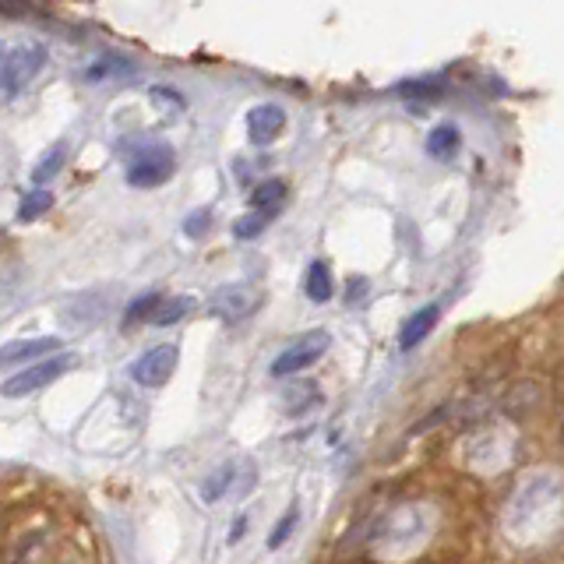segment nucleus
Masks as SVG:
<instances>
[{
	"instance_id": "ddd939ff",
	"label": "nucleus",
	"mask_w": 564,
	"mask_h": 564,
	"mask_svg": "<svg viewBox=\"0 0 564 564\" xmlns=\"http://www.w3.org/2000/svg\"><path fill=\"white\" fill-rule=\"evenodd\" d=\"M304 290H307V297H311L314 304H328V300H332V275H328L325 261H314V265L307 268Z\"/></svg>"
},
{
	"instance_id": "aec40b11",
	"label": "nucleus",
	"mask_w": 564,
	"mask_h": 564,
	"mask_svg": "<svg viewBox=\"0 0 564 564\" xmlns=\"http://www.w3.org/2000/svg\"><path fill=\"white\" fill-rule=\"evenodd\" d=\"M159 300H163L159 293H145V297H138L131 307H127L124 321H127V325H134V321H141V318H152V311L159 307Z\"/></svg>"
},
{
	"instance_id": "423d86ee",
	"label": "nucleus",
	"mask_w": 564,
	"mask_h": 564,
	"mask_svg": "<svg viewBox=\"0 0 564 564\" xmlns=\"http://www.w3.org/2000/svg\"><path fill=\"white\" fill-rule=\"evenodd\" d=\"M261 297L254 286H244V282H233V286H223V290L212 293V300H208V311L216 314V318L223 321H244L251 318L254 311H258Z\"/></svg>"
},
{
	"instance_id": "9b49d317",
	"label": "nucleus",
	"mask_w": 564,
	"mask_h": 564,
	"mask_svg": "<svg viewBox=\"0 0 564 564\" xmlns=\"http://www.w3.org/2000/svg\"><path fill=\"white\" fill-rule=\"evenodd\" d=\"M134 75V64L131 60H120V57H99L92 67H85V82L99 85V82H113V78H131Z\"/></svg>"
},
{
	"instance_id": "412c9836",
	"label": "nucleus",
	"mask_w": 564,
	"mask_h": 564,
	"mask_svg": "<svg viewBox=\"0 0 564 564\" xmlns=\"http://www.w3.org/2000/svg\"><path fill=\"white\" fill-rule=\"evenodd\" d=\"M208 226H212V212L208 208H201V212H191V216L184 219V233L191 240H201L208 233Z\"/></svg>"
},
{
	"instance_id": "b1692460",
	"label": "nucleus",
	"mask_w": 564,
	"mask_h": 564,
	"mask_svg": "<svg viewBox=\"0 0 564 564\" xmlns=\"http://www.w3.org/2000/svg\"><path fill=\"white\" fill-rule=\"evenodd\" d=\"M244 529H247V519L240 515V519L233 522V529H230V543H240V540H244Z\"/></svg>"
},
{
	"instance_id": "f8f14e48",
	"label": "nucleus",
	"mask_w": 564,
	"mask_h": 564,
	"mask_svg": "<svg viewBox=\"0 0 564 564\" xmlns=\"http://www.w3.org/2000/svg\"><path fill=\"white\" fill-rule=\"evenodd\" d=\"M282 201H286V184H282L279 177L261 180V184L251 191L254 212H272V216H279V205H282Z\"/></svg>"
},
{
	"instance_id": "f3484780",
	"label": "nucleus",
	"mask_w": 564,
	"mask_h": 564,
	"mask_svg": "<svg viewBox=\"0 0 564 564\" xmlns=\"http://www.w3.org/2000/svg\"><path fill=\"white\" fill-rule=\"evenodd\" d=\"M268 219H275L272 212H251V216H240L237 223H233V233H237L240 240H254L265 233Z\"/></svg>"
},
{
	"instance_id": "20e7f679",
	"label": "nucleus",
	"mask_w": 564,
	"mask_h": 564,
	"mask_svg": "<svg viewBox=\"0 0 564 564\" xmlns=\"http://www.w3.org/2000/svg\"><path fill=\"white\" fill-rule=\"evenodd\" d=\"M328 346H332V335H328L325 328L300 335L297 342H290V346L272 360V374L275 378H286V374H297V371H304V367H314L328 353Z\"/></svg>"
},
{
	"instance_id": "393cba45",
	"label": "nucleus",
	"mask_w": 564,
	"mask_h": 564,
	"mask_svg": "<svg viewBox=\"0 0 564 564\" xmlns=\"http://www.w3.org/2000/svg\"><path fill=\"white\" fill-rule=\"evenodd\" d=\"M4 53H8V46H4V43H0V64H4Z\"/></svg>"
},
{
	"instance_id": "6e6552de",
	"label": "nucleus",
	"mask_w": 564,
	"mask_h": 564,
	"mask_svg": "<svg viewBox=\"0 0 564 564\" xmlns=\"http://www.w3.org/2000/svg\"><path fill=\"white\" fill-rule=\"evenodd\" d=\"M57 346H60V339H50V335L11 342V346L0 349V367H15V364H25V360H36V357H43V353H53Z\"/></svg>"
},
{
	"instance_id": "f257e3e1",
	"label": "nucleus",
	"mask_w": 564,
	"mask_h": 564,
	"mask_svg": "<svg viewBox=\"0 0 564 564\" xmlns=\"http://www.w3.org/2000/svg\"><path fill=\"white\" fill-rule=\"evenodd\" d=\"M124 152L131 187H159L177 170V152L166 141H138V145H124Z\"/></svg>"
},
{
	"instance_id": "dca6fc26",
	"label": "nucleus",
	"mask_w": 564,
	"mask_h": 564,
	"mask_svg": "<svg viewBox=\"0 0 564 564\" xmlns=\"http://www.w3.org/2000/svg\"><path fill=\"white\" fill-rule=\"evenodd\" d=\"M194 307V300L191 297H173V300H159V307L152 311V325H159V328H166V325H173V321H180L184 318L187 311Z\"/></svg>"
},
{
	"instance_id": "4be33fe9",
	"label": "nucleus",
	"mask_w": 564,
	"mask_h": 564,
	"mask_svg": "<svg viewBox=\"0 0 564 564\" xmlns=\"http://www.w3.org/2000/svg\"><path fill=\"white\" fill-rule=\"evenodd\" d=\"M297 519H300V515H297V508H293V512L286 515V519H282L279 526L272 529V536H268V547H272V550H279L282 543L290 540V536H293V529H297Z\"/></svg>"
},
{
	"instance_id": "4468645a",
	"label": "nucleus",
	"mask_w": 564,
	"mask_h": 564,
	"mask_svg": "<svg viewBox=\"0 0 564 564\" xmlns=\"http://www.w3.org/2000/svg\"><path fill=\"white\" fill-rule=\"evenodd\" d=\"M64 163H67V145H53V149L36 163V170H32V184H39V187L50 184V180L64 170Z\"/></svg>"
},
{
	"instance_id": "a211bd4d",
	"label": "nucleus",
	"mask_w": 564,
	"mask_h": 564,
	"mask_svg": "<svg viewBox=\"0 0 564 564\" xmlns=\"http://www.w3.org/2000/svg\"><path fill=\"white\" fill-rule=\"evenodd\" d=\"M233 483V466H219L216 473L208 476L205 483H201V498L205 501H219L223 498V490Z\"/></svg>"
},
{
	"instance_id": "0eeeda50",
	"label": "nucleus",
	"mask_w": 564,
	"mask_h": 564,
	"mask_svg": "<svg viewBox=\"0 0 564 564\" xmlns=\"http://www.w3.org/2000/svg\"><path fill=\"white\" fill-rule=\"evenodd\" d=\"M282 127H286V113L275 103H261L247 113V134H251L254 145H272L282 134Z\"/></svg>"
},
{
	"instance_id": "1a4fd4ad",
	"label": "nucleus",
	"mask_w": 564,
	"mask_h": 564,
	"mask_svg": "<svg viewBox=\"0 0 564 564\" xmlns=\"http://www.w3.org/2000/svg\"><path fill=\"white\" fill-rule=\"evenodd\" d=\"M438 318H441V307H438V304L420 307V311H416L413 318H409L406 325H402V332H399V346H402V349H416L423 339H427V335L434 332Z\"/></svg>"
},
{
	"instance_id": "5701e85b",
	"label": "nucleus",
	"mask_w": 564,
	"mask_h": 564,
	"mask_svg": "<svg viewBox=\"0 0 564 564\" xmlns=\"http://www.w3.org/2000/svg\"><path fill=\"white\" fill-rule=\"evenodd\" d=\"M152 99H156L159 106H166V113L184 110V99H180L177 92H170V89H152Z\"/></svg>"
},
{
	"instance_id": "39448f33",
	"label": "nucleus",
	"mask_w": 564,
	"mask_h": 564,
	"mask_svg": "<svg viewBox=\"0 0 564 564\" xmlns=\"http://www.w3.org/2000/svg\"><path fill=\"white\" fill-rule=\"evenodd\" d=\"M180 364V349L177 346H156L149 353H141L131 364V378L138 381L141 388H163L166 381L173 378Z\"/></svg>"
},
{
	"instance_id": "f03ea898",
	"label": "nucleus",
	"mask_w": 564,
	"mask_h": 564,
	"mask_svg": "<svg viewBox=\"0 0 564 564\" xmlns=\"http://www.w3.org/2000/svg\"><path fill=\"white\" fill-rule=\"evenodd\" d=\"M71 367H78L75 353H57V357L36 360V364L25 367L22 374H15L11 381H4L0 395H8V399H25V395L39 392V388H46V385H53L57 378H64Z\"/></svg>"
},
{
	"instance_id": "7ed1b4c3",
	"label": "nucleus",
	"mask_w": 564,
	"mask_h": 564,
	"mask_svg": "<svg viewBox=\"0 0 564 564\" xmlns=\"http://www.w3.org/2000/svg\"><path fill=\"white\" fill-rule=\"evenodd\" d=\"M46 67V46L43 43H18L8 46L4 64H0V89L22 92L32 78Z\"/></svg>"
},
{
	"instance_id": "6ab92c4d",
	"label": "nucleus",
	"mask_w": 564,
	"mask_h": 564,
	"mask_svg": "<svg viewBox=\"0 0 564 564\" xmlns=\"http://www.w3.org/2000/svg\"><path fill=\"white\" fill-rule=\"evenodd\" d=\"M441 92H445V85L434 78V82H402L399 85V96H406V99H438Z\"/></svg>"
},
{
	"instance_id": "9d476101",
	"label": "nucleus",
	"mask_w": 564,
	"mask_h": 564,
	"mask_svg": "<svg viewBox=\"0 0 564 564\" xmlns=\"http://www.w3.org/2000/svg\"><path fill=\"white\" fill-rule=\"evenodd\" d=\"M459 145H462V134H459V127H455V124H441V127H434V131L427 134V156L438 159V163L455 159Z\"/></svg>"
},
{
	"instance_id": "2eb2a0df",
	"label": "nucleus",
	"mask_w": 564,
	"mask_h": 564,
	"mask_svg": "<svg viewBox=\"0 0 564 564\" xmlns=\"http://www.w3.org/2000/svg\"><path fill=\"white\" fill-rule=\"evenodd\" d=\"M53 208V194L46 191V187H36V191H29L22 198V205H18V219L22 223H36L39 216H46Z\"/></svg>"
}]
</instances>
